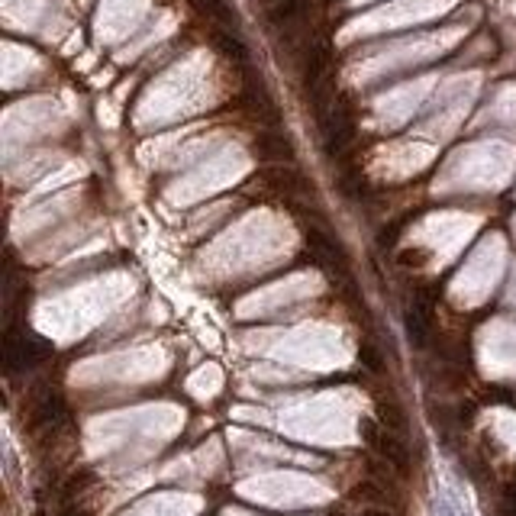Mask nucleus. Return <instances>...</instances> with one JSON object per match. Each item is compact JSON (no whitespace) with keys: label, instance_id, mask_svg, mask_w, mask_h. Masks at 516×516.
I'll return each instance as SVG.
<instances>
[{"label":"nucleus","instance_id":"obj_1","mask_svg":"<svg viewBox=\"0 0 516 516\" xmlns=\"http://www.w3.org/2000/svg\"><path fill=\"white\" fill-rule=\"evenodd\" d=\"M365 516H387V513H377V510H371V513H365Z\"/></svg>","mask_w":516,"mask_h":516}]
</instances>
